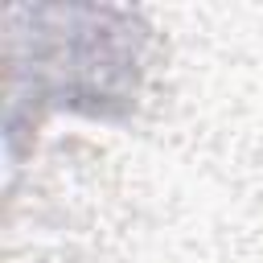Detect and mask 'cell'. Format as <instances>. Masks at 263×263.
<instances>
[{
	"label": "cell",
	"mask_w": 263,
	"mask_h": 263,
	"mask_svg": "<svg viewBox=\"0 0 263 263\" xmlns=\"http://www.w3.org/2000/svg\"><path fill=\"white\" fill-rule=\"evenodd\" d=\"M8 136L37 111L119 119L136 107L148 74L152 33L127 8L37 4L8 16Z\"/></svg>",
	"instance_id": "obj_1"
}]
</instances>
